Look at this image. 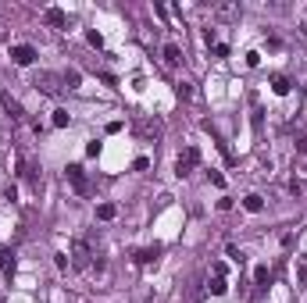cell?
I'll return each mask as SVG.
<instances>
[{
    "label": "cell",
    "mask_w": 307,
    "mask_h": 303,
    "mask_svg": "<svg viewBox=\"0 0 307 303\" xmlns=\"http://www.w3.org/2000/svg\"><path fill=\"white\" fill-rule=\"evenodd\" d=\"M89 257H93L89 243H86V239H75V243H72V264H75V268H89Z\"/></svg>",
    "instance_id": "cell-1"
},
{
    "label": "cell",
    "mask_w": 307,
    "mask_h": 303,
    "mask_svg": "<svg viewBox=\"0 0 307 303\" xmlns=\"http://www.w3.org/2000/svg\"><path fill=\"white\" fill-rule=\"evenodd\" d=\"M65 178L75 186V193H89V182H86V171L79 168V164H68L65 168Z\"/></svg>",
    "instance_id": "cell-2"
},
{
    "label": "cell",
    "mask_w": 307,
    "mask_h": 303,
    "mask_svg": "<svg viewBox=\"0 0 307 303\" xmlns=\"http://www.w3.org/2000/svg\"><path fill=\"white\" fill-rule=\"evenodd\" d=\"M11 61H14V65H22V68H25V65H32V61H36V50H32V47H29V43H18V47H14V50H11Z\"/></svg>",
    "instance_id": "cell-3"
},
{
    "label": "cell",
    "mask_w": 307,
    "mask_h": 303,
    "mask_svg": "<svg viewBox=\"0 0 307 303\" xmlns=\"http://www.w3.org/2000/svg\"><path fill=\"white\" fill-rule=\"evenodd\" d=\"M197 160H200V153H197L193 147H189V150H182V157H179V164H175V171H179V175H189Z\"/></svg>",
    "instance_id": "cell-4"
},
{
    "label": "cell",
    "mask_w": 307,
    "mask_h": 303,
    "mask_svg": "<svg viewBox=\"0 0 307 303\" xmlns=\"http://www.w3.org/2000/svg\"><path fill=\"white\" fill-rule=\"evenodd\" d=\"M57 82H61V78H57V75H50V72H43V75L36 78V86H40L43 93H50V96H57V93L65 89V86H57Z\"/></svg>",
    "instance_id": "cell-5"
},
{
    "label": "cell",
    "mask_w": 307,
    "mask_h": 303,
    "mask_svg": "<svg viewBox=\"0 0 307 303\" xmlns=\"http://www.w3.org/2000/svg\"><path fill=\"white\" fill-rule=\"evenodd\" d=\"M4 111H7V114H11L14 122H25V111H22V104H18V100H14L11 93H4Z\"/></svg>",
    "instance_id": "cell-6"
},
{
    "label": "cell",
    "mask_w": 307,
    "mask_h": 303,
    "mask_svg": "<svg viewBox=\"0 0 307 303\" xmlns=\"http://www.w3.org/2000/svg\"><path fill=\"white\" fill-rule=\"evenodd\" d=\"M243 211H246V214H261V211H264V196H257V193L243 196Z\"/></svg>",
    "instance_id": "cell-7"
},
{
    "label": "cell",
    "mask_w": 307,
    "mask_h": 303,
    "mask_svg": "<svg viewBox=\"0 0 307 303\" xmlns=\"http://www.w3.org/2000/svg\"><path fill=\"white\" fill-rule=\"evenodd\" d=\"M207 293H211V296H225V293H229V282H225V275H215V278L207 282Z\"/></svg>",
    "instance_id": "cell-8"
},
{
    "label": "cell",
    "mask_w": 307,
    "mask_h": 303,
    "mask_svg": "<svg viewBox=\"0 0 307 303\" xmlns=\"http://www.w3.org/2000/svg\"><path fill=\"white\" fill-rule=\"evenodd\" d=\"M239 4H215V18H236Z\"/></svg>",
    "instance_id": "cell-9"
},
{
    "label": "cell",
    "mask_w": 307,
    "mask_h": 303,
    "mask_svg": "<svg viewBox=\"0 0 307 303\" xmlns=\"http://www.w3.org/2000/svg\"><path fill=\"white\" fill-rule=\"evenodd\" d=\"M47 22H50L54 29H65V25H68V22H65V14H61L57 7H47Z\"/></svg>",
    "instance_id": "cell-10"
},
{
    "label": "cell",
    "mask_w": 307,
    "mask_h": 303,
    "mask_svg": "<svg viewBox=\"0 0 307 303\" xmlns=\"http://www.w3.org/2000/svg\"><path fill=\"white\" fill-rule=\"evenodd\" d=\"M164 61H168V65H179V61H182V50H179L175 43H164Z\"/></svg>",
    "instance_id": "cell-11"
},
{
    "label": "cell",
    "mask_w": 307,
    "mask_h": 303,
    "mask_svg": "<svg viewBox=\"0 0 307 303\" xmlns=\"http://www.w3.org/2000/svg\"><path fill=\"white\" fill-rule=\"evenodd\" d=\"M272 89H275V96H286V93H290V78L275 75V78H272Z\"/></svg>",
    "instance_id": "cell-12"
},
{
    "label": "cell",
    "mask_w": 307,
    "mask_h": 303,
    "mask_svg": "<svg viewBox=\"0 0 307 303\" xmlns=\"http://www.w3.org/2000/svg\"><path fill=\"white\" fill-rule=\"evenodd\" d=\"M157 257H161V250H157V246H154V250H140V253H136V264H154Z\"/></svg>",
    "instance_id": "cell-13"
},
{
    "label": "cell",
    "mask_w": 307,
    "mask_h": 303,
    "mask_svg": "<svg viewBox=\"0 0 307 303\" xmlns=\"http://www.w3.org/2000/svg\"><path fill=\"white\" fill-rule=\"evenodd\" d=\"M114 214H118V207H114V204H100V207H97V218H100V221H111Z\"/></svg>",
    "instance_id": "cell-14"
},
{
    "label": "cell",
    "mask_w": 307,
    "mask_h": 303,
    "mask_svg": "<svg viewBox=\"0 0 307 303\" xmlns=\"http://www.w3.org/2000/svg\"><path fill=\"white\" fill-rule=\"evenodd\" d=\"M140 132H143V136H154V139H157V136H161V122H143V125H140Z\"/></svg>",
    "instance_id": "cell-15"
},
{
    "label": "cell",
    "mask_w": 307,
    "mask_h": 303,
    "mask_svg": "<svg viewBox=\"0 0 307 303\" xmlns=\"http://www.w3.org/2000/svg\"><path fill=\"white\" fill-rule=\"evenodd\" d=\"M254 282H257V286H268V282H272V271H268V268L261 264V268L254 271Z\"/></svg>",
    "instance_id": "cell-16"
},
{
    "label": "cell",
    "mask_w": 307,
    "mask_h": 303,
    "mask_svg": "<svg viewBox=\"0 0 307 303\" xmlns=\"http://www.w3.org/2000/svg\"><path fill=\"white\" fill-rule=\"evenodd\" d=\"M175 89H179V96H186V100H193V96H197V89H193V82H179Z\"/></svg>",
    "instance_id": "cell-17"
},
{
    "label": "cell",
    "mask_w": 307,
    "mask_h": 303,
    "mask_svg": "<svg viewBox=\"0 0 307 303\" xmlns=\"http://www.w3.org/2000/svg\"><path fill=\"white\" fill-rule=\"evenodd\" d=\"M61 82H65L68 89H79V72H65V75H61Z\"/></svg>",
    "instance_id": "cell-18"
},
{
    "label": "cell",
    "mask_w": 307,
    "mask_h": 303,
    "mask_svg": "<svg viewBox=\"0 0 307 303\" xmlns=\"http://www.w3.org/2000/svg\"><path fill=\"white\" fill-rule=\"evenodd\" d=\"M68 125V111H54V129H65Z\"/></svg>",
    "instance_id": "cell-19"
},
{
    "label": "cell",
    "mask_w": 307,
    "mask_h": 303,
    "mask_svg": "<svg viewBox=\"0 0 307 303\" xmlns=\"http://www.w3.org/2000/svg\"><path fill=\"white\" fill-rule=\"evenodd\" d=\"M11 264H14V257H11L7 250H0V268H4V271H11Z\"/></svg>",
    "instance_id": "cell-20"
},
{
    "label": "cell",
    "mask_w": 307,
    "mask_h": 303,
    "mask_svg": "<svg viewBox=\"0 0 307 303\" xmlns=\"http://www.w3.org/2000/svg\"><path fill=\"white\" fill-rule=\"evenodd\" d=\"M132 168H136V171H147V168H150V160H147V157H136V160H132Z\"/></svg>",
    "instance_id": "cell-21"
},
{
    "label": "cell",
    "mask_w": 307,
    "mask_h": 303,
    "mask_svg": "<svg viewBox=\"0 0 307 303\" xmlns=\"http://www.w3.org/2000/svg\"><path fill=\"white\" fill-rule=\"evenodd\" d=\"M86 39H89V43H93V47H104V36H100V32H89V36H86Z\"/></svg>",
    "instance_id": "cell-22"
},
{
    "label": "cell",
    "mask_w": 307,
    "mask_h": 303,
    "mask_svg": "<svg viewBox=\"0 0 307 303\" xmlns=\"http://www.w3.org/2000/svg\"><path fill=\"white\" fill-rule=\"evenodd\" d=\"M300 278L307 282V257H304V264H300Z\"/></svg>",
    "instance_id": "cell-23"
},
{
    "label": "cell",
    "mask_w": 307,
    "mask_h": 303,
    "mask_svg": "<svg viewBox=\"0 0 307 303\" xmlns=\"http://www.w3.org/2000/svg\"><path fill=\"white\" fill-rule=\"evenodd\" d=\"M300 153H307V139H300Z\"/></svg>",
    "instance_id": "cell-24"
}]
</instances>
